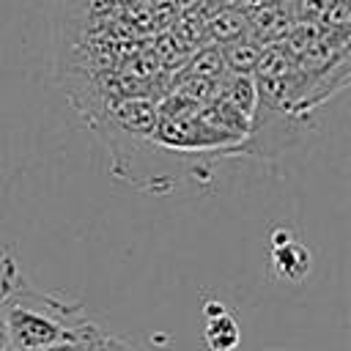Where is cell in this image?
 Returning <instances> with one entry per match:
<instances>
[{"label": "cell", "mask_w": 351, "mask_h": 351, "mask_svg": "<svg viewBox=\"0 0 351 351\" xmlns=\"http://www.w3.org/2000/svg\"><path fill=\"white\" fill-rule=\"evenodd\" d=\"M107 337H110V335H104L99 326H93V329H88V332H82V335H77V337L58 340V343H52V346L38 348V351H104Z\"/></svg>", "instance_id": "obj_7"}, {"label": "cell", "mask_w": 351, "mask_h": 351, "mask_svg": "<svg viewBox=\"0 0 351 351\" xmlns=\"http://www.w3.org/2000/svg\"><path fill=\"white\" fill-rule=\"evenodd\" d=\"M203 343L208 351H236L241 343V329H239L236 318L228 310L208 315L206 326H203Z\"/></svg>", "instance_id": "obj_5"}, {"label": "cell", "mask_w": 351, "mask_h": 351, "mask_svg": "<svg viewBox=\"0 0 351 351\" xmlns=\"http://www.w3.org/2000/svg\"><path fill=\"white\" fill-rule=\"evenodd\" d=\"M3 315L8 329V346L19 351H38L66 337H77L96 324L88 318L82 302H69L55 293L38 291L22 269L14 271L5 296Z\"/></svg>", "instance_id": "obj_1"}, {"label": "cell", "mask_w": 351, "mask_h": 351, "mask_svg": "<svg viewBox=\"0 0 351 351\" xmlns=\"http://www.w3.org/2000/svg\"><path fill=\"white\" fill-rule=\"evenodd\" d=\"M0 351H19V348H14V346H5V348H0Z\"/></svg>", "instance_id": "obj_10"}, {"label": "cell", "mask_w": 351, "mask_h": 351, "mask_svg": "<svg viewBox=\"0 0 351 351\" xmlns=\"http://www.w3.org/2000/svg\"><path fill=\"white\" fill-rule=\"evenodd\" d=\"M222 74H225V66H222V55H219L217 44L197 49L195 58L189 60V77H200V80L217 82Z\"/></svg>", "instance_id": "obj_6"}, {"label": "cell", "mask_w": 351, "mask_h": 351, "mask_svg": "<svg viewBox=\"0 0 351 351\" xmlns=\"http://www.w3.org/2000/svg\"><path fill=\"white\" fill-rule=\"evenodd\" d=\"M16 269H19L16 258L8 250H0V348L8 346V329H5V315H3V296H5V288H8V282H11Z\"/></svg>", "instance_id": "obj_8"}, {"label": "cell", "mask_w": 351, "mask_h": 351, "mask_svg": "<svg viewBox=\"0 0 351 351\" xmlns=\"http://www.w3.org/2000/svg\"><path fill=\"white\" fill-rule=\"evenodd\" d=\"M203 33L208 36L211 44L222 47V44H230L236 38H244L250 36V27H247V14L241 8H219L214 11L206 22H203Z\"/></svg>", "instance_id": "obj_3"}, {"label": "cell", "mask_w": 351, "mask_h": 351, "mask_svg": "<svg viewBox=\"0 0 351 351\" xmlns=\"http://www.w3.org/2000/svg\"><path fill=\"white\" fill-rule=\"evenodd\" d=\"M219 55H222V66L228 74H255L261 55H263V44L244 36V38H236L230 44H222Z\"/></svg>", "instance_id": "obj_4"}, {"label": "cell", "mask_w": 351, "mask_h": 351, "mask_svg": "<svg viewBox=\"0 0 351 351\" xmlns=\"http://www.w3.org/2000/svg\"><path fill=\"white\" fill-rule=\"evenodd\" d=\"M318 25L326 30H351V0H332Z\"/></svg>", "instance_id": "obj_9"}, {"label": "cell", "mask_w": 351, "mask_h": 351, "mask_svg": "<svg viewBox=\"0 0 351 351\" xmlns=\"http://www.w3.org/2000/svg\"><path fill=\"white\" fill-rule=\"evenodd\" d=\"M269 269H271L274 277H280L285 282H302L310 274V269H313L310 250L302 241H296L293 236L280 241V244H271Z\"/></svg>", "instance_id": "obj_2"}]
</instances>
